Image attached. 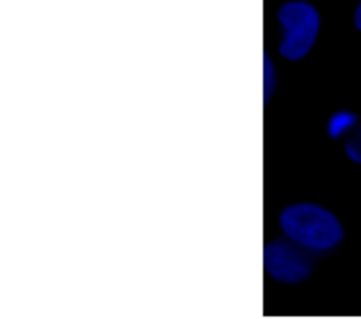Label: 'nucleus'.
<instances>
[{"label":"nucleus","instance_id":"1","mask_svg":"<svg viewBox=\"0 0 361 319\" xmlns=\"http://www.w3.org/2000/svg\"><path fill=\"white\" fill-rule=\"evenodd\" d=\"M281 230L289 239L305 245L312 253L333 250L343 239V230L336 216L315 204H294L281 211Z\"/></svg>","mask_w":361,"mask_h":319},{"label":"nucleus","instance_id":"2","mask_svg":"<svg viewBox=\"0 0 361 319\" xmlns=\"http://www.w3.org/2000/svg\"><path fill=\"white\" fill-rule=\"evenodd\" d=\"M279 23L284 26V39H281V57L286 60H302L312 49L320 29V15L310 3H284L279 8Z\"/></svg>","mask_w":361,"mask_h":319},{"label":"nucleus","instance_id":"3","mask_svg":"<svg viewBox=\"0 0 361 319\" xmlns=\"http://www.w3.org/2000/svg\"><path fill=\"white\" fill-rule=\"evenodd\" d=\"M312 253V250H310ZM307 253V247L300 242H269L264 247V265L269 270L271 278H276L281 283H300L312 273V255Z\"/></svg>","mask_w":361,"mask_h":319},{"label":"nucleus","instance_id":"4","mask_svg":"<svg viewBox=\"0 0 361 319\" xmlns=\"http://www.w3.org/2000/svg\"><path fill=\"white\" fill-rule=\"evenodd\" d=\"M354 21H356V29L361 31V3H359V8H356V15H354Z\"/></svg>","mask_w":361,"mask_h":319}]
</instances>
